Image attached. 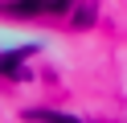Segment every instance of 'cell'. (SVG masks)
Returning a JSON list of instances; mask_svg holds the SVG:
<instances>
[{"mask_svg": "<svg viewBox=\"0 0 127 123\" xmlns=\"http://www.w3.org/2000/svg\"><path fill=\"white\" fill-rule=\"evenodd\" d=\"M29 123H82L74 119V115H62V111H45V107H33V111H25Z\"/></svg>", "mask_w": 127, "mask_h": 123, "instance_id": "2", "label": "cell"}, {"mask_svg": "<svg viewBox=\"0 0 127 123\" xmlns=\"http://www.w3.org/2000/svg\"><path fill=\"white\" fill-rule=\"evenodd\" d=\"M49 4H53V0H17L12 12H17V16H37V12H45Z\"/></svg>", "mask_w": 127, "mask_h": 123, "instance_id": "3", "label": "cell"}, {"mask_svg": "<svg viewBox=\"0 0 127 123\" xmlns=\"http://www.w3.org/2000/svg\"><path fill=\"white\" fill-rule=\"evenodd\" d=\"M70 8H74V0H53L49 12H70Z\"/></svg>", "mask_w": 127, "mask_h": 123, "instance_id": "5", "label": "cell"}, {"mask_svg": "<svg viewBox=\"0 0 127 123\" xmlns=\"http://www.w3.org/2000/svg\"><path fill=\"white\" fill-rule=\"evenodd\" d=\"M86 25H94V4H82L74 12V29H86Z\"/></svg>", "mask_w": 127, "mask_h": 123, "instance_id": "4", "label": "cell"}, {"mask_svg": "<svg viewBox=\"0 0 127 123\" xmlns=\"http://www.w3.org/2000/svg\"><path fill=\"white\" fill-rule=\"evenodd\" d=\"M37 45H21V49H8V53L0 57V74H21L17 66H25V57H33Z\"/></svg>", "mask_w": 127, "mask_h": 123, "instance_id": "1", "label": "cell"}]
</instances>
